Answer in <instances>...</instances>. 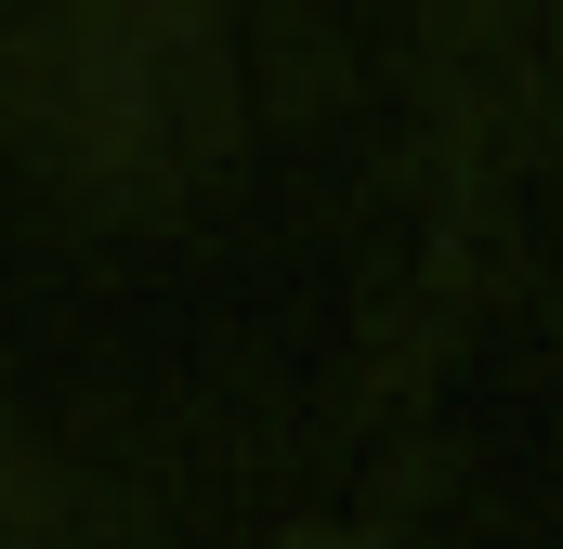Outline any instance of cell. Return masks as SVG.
<instances>
[{
    "label": "cell",
    "instance_id": "6da1fadb",
    "mask_svg": "<svg viewBox=\"0 0 563 549\" xmlns=\"http://www.w3.org/2000/svg\"><path fill=\"white\" fill-rule=\"evenodd\" d=\"M236 119V53L197 0H40L13 26V132L92 197L184 183Z\"/></svg>",
    "mask_w": 563,
    "mask_h": 549
}]
</instances>
